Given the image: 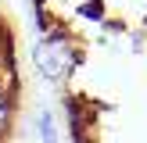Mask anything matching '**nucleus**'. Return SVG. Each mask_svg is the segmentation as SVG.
<instances>
[{
    "label": "nucleus",
    "mask_w": 147,
    "mask_h": 143,
    "mask_svg": "<svg viewBox=\"0 0 147 143\" xmlns=\"http://www.w3.org/2000/svg\"><path fill=\"white\" fill-rule=\"evenodd\" d=\"M76 61H79V57H76V47H72V39L65 32H47L32 47L36 72H40L43 79H50V82H61V79L76 68Z\"/></svg>",
    "instance_id": "f257e3e1"
},
{
    "label": "nucleus",
    "mask_w": 147,
    "mask_h": 143,
    "mask_svg": "<svg viewBox=\"0 0 147 143\" xmlns=\"http://www.w3.org/2000/svg\"><path fill=\"white\" fill-rule=\"evenodd\" d=\"M36 129H40V143H57V122H54V111H40Z\"/></svg>",
    "instance_id": "f03ea898"
},
{
    "label": "nucleus",
    "mask_w": 147,
    "mask_h": 143,
    "mask_svg": "<svg viewBox=\"0 0 147 143\" xmlns=\"http://www.w3.org/2000/svg\"><path fill=\"white\" fill-rule=\"evenodd\" d=\"M100 11H104V4H100V0H90V4H83V18H100Z\"/></svg>",
    "instance_id": "7ed1b4c3"
}]
</instances>
